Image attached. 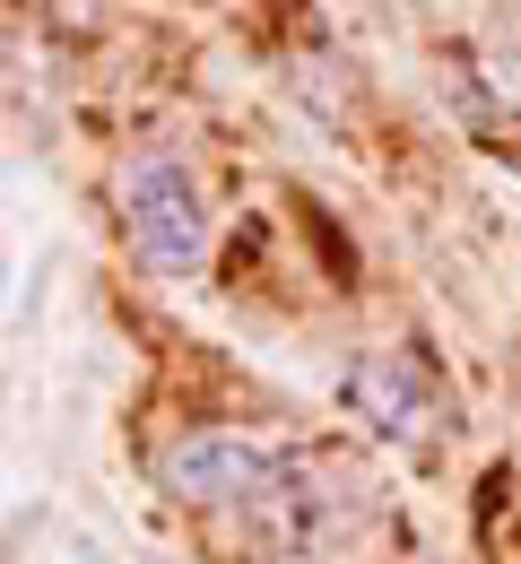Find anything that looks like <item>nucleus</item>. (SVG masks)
<instances>
[{
    "instance_id": "obj_1",
    "label": "nucleus",
    "mask_w": 521,
    "mask_h": 564,
    "mask_svg": "<svg viewBox=\"0 0 521 564\" xmlns=\"http://www.w3.org/2000/svg\"><path fill=\"white\" fill-rule=\"evenodd\" d=\"M122 226H131V252L149 261V279H200V261H209V209H200L192 156L140 148L122 165Z\"/></svg>"
},
{
    "instance_id": "obj_3",
    "label": "nucleus",
    "mask_w": 521,
    "mask_h": 564,
    "mask_svg": "<svg viewBox=\"0 0 521 564\" xmlns=\"http://www.w3.org/2000/svg\"><path fill=\"white\" fill-rule=\"evenodd\" d=\"M348 400H357V417H366L373 434H391V443H426V434H435V382L400 348H373L366 365H357V382H348Z\"/></svg>"
},
{
    "instance_id": "obj_2",
    "label": "nucleus",
    "mask_w": 521,
    "mask_h": 564,
    "mask_svg": "<svg viewBox=\"0 0 521 564\" xmlns=\"http://www.w3.org/2000/svg\"><path fill=\"white\" fill-rule=\"evenodd\" d=\"M296 460L270 443V434H235V425H209V434H183L174 452H165V495H183V503H261V495L279 487Z\"/></svg>"
}]
</instances>
